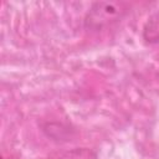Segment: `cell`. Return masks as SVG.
Instances as JSON below:
<instances>
[{"label": "cell", "mask_w": 159, "mask_h": 159, "mask_svg": "<svg viewBox=\"0 0 159 159\" xmlns=\"http://www.w3.org/2000/svg\"><path fill=\"white\" fill-rule=\"evenodd\" d=\"M129 11V5L123 1L94 2L84 16V27L91 31H99L120 21Z\"/></svg>", "instance_id": "obj_1"}, {"label": "cell", "mask_w": 159, "mask_h": 159, "mask_svg": "<svg viewBox=\"0 0 159 159\" xmlns=\"http://www.w3.org/2000/svg\"><path fill=\"white\" fill-rule=\"evenodd\" d=\"M48 159H97V154L89 148H72L55 152Z\"/></svg>", "instance_id": "obj_2"}, {"label": "cell", "mask_w": 159, "mask_h": 159, "mask_svg": "<svg viewBox=\"0 0 159 159\" xmlns=\"http://www.w3.org/2000/svg\"><path fill=\"white\" fill-rule=\"evenodd\" d=\"M143 39L149 43L159 42V10L152 14L143 27Z\"/></svg>", "instance_id": "obj_3"}]
</instances>
